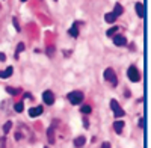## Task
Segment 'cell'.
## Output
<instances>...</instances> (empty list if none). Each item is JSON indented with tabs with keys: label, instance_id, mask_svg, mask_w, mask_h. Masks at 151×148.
Masks as SVG:
<instances>
[{
	"label": "cell",
	"instance_id": "cell-4",
	"mask_svg": "<svg viewBox=\"0 0 151 148\" xmlns=\"http://www.w3.org/2000/svg\"><path fill=\"white\" fill-rule=\"evenodd\" d=\"M110 107H112V110H113V115H115L116 118H121V116L125 115L124 110H122V107L118 104L116 100H112V101H110Z\"/></svg>",
	"mask_w": 151,
	"mask_h": 148
},
{
	"label": "cell",
	"instance_id": "cell-21",
	"mask_svg": "<svg viewBox=\"0 0 151 148\" xmlns=\"http://www.w3.org/2000/svg\"><path fill=\"white\" fill-rule=\"evenodd\" d=\"M82 114H91V106H83L82 107Z\"/></svg>",
	"mask_w": 151,
	"mask_h": 148
},
{
	"label": "cell",
	"instance_id": "cell-9",
	"mask_svg": "<svg viewBox=\"0 0 151 148\" xmlns=\"http://www.w3.org/2000/svg\"><path fill=\"white\" fill-rule=\"evenodd\" d=\"M47 139H48V144H55V126H52L47 130Z\"/></svg>",
	"mask_w": 151,
	"mask_h": 148
},
{
	"label": "cell",
	"instance_id": "cell-15",
	"mask_svg": "<svg viewBox=\"0 0 151 148\" xmlns=\"http://www.w3.org/2000/svg\"><path fill=\"white\" fill-rule=\"evenodd\" d=\"M122 12H124V8H122L119 3H116V5H115V9H113V14H115L116 17H119Z\"/></svg>",
	"mask_w": 151,
	"mask_h": 148
},
{
	"label": "cell",
	"instance_id": "cell-23",
	"mask_svg": "<svg viewBox=\"0 0 151 148\" xmlns=\"http://www.w3.org/2000/svg\"><path fill=\"white\" fill-rule=\"evenodd\" d=\"M101 148H110V144L109 142H103L101 144Z\"/></svg>",
	"mask_w": 151,
	"mask_h": 148
},
{
	"label": "cell",
	"instance_id": "cell-6",
	"mask_svg": "<svg viewBox=\"0 0 151 148\" xmlns=\"http://www.w3.org/2000/svg\"><path fill=\"white\" fill-rule=\"evenodd\" d=\"M113 44L121 47V45H127V40L124 35H113Z\"/></svg>",
	"mask_w": 151,
	"mask_h": 148
},
{
	"label": "cell",
	"instance_id": "cell-11",
	"mask_svg": "<svg viewBox=\"0 0 151 148\" xmlns=\"http://www.w3.org/2000/svg\"><path fill=\"white\" fill-rule=\"evenodd\" d=\"M77 26H79V23H74L73 26L70 27V30H68V33H70L71 36H74V38H77V36H79V29H77Z\"/></svg>",
	"mask_w": 151,
	"mask_h": 148
},
{
	"label": "cell",
	"instance_id": "cell-24",
	"mask_svg": "<svg viewBox=\"0 0 151 148\" xmlns=\"http://www.w3.org/2000/svg\"><path fill=\"white\" fill-rule=\"evenodd\" d=\"M0 60H2V62H3V60H6V56H5V53H2V52H0Z\"/></svg>",
	"mask_w": 151,
	"mask_h": 148
},
{
	"label": "cell",
	"instance_id": "cell-5",
	"mask_svg": "<svg viewBox=\"0 0 151 148\" xmlns=\"http://www.w3.org/2000/svg\"><path fill=\"white\" fill-rule=\"evenodd\" d=\"M42 100H44L45 104L52 106V104L55 103V95H53V92H52V91H45V92L42 94Z\"/></svg>",
	"mask_w": 151,
	"mask_h": 148
},
{
	"label": "cell",
	"instance_id": "cell-25",
	"mask_svg": "<svg viewBox=\"0 0 151 148\" xmlns=\"http://www.w3.org/2000/svg\"><path fill=\"white\" fill-rule=\"evenodd\" d=\"M83 126H85V129L89 127V126H88V121H86V119H83Z\"/></svg>",
	"mask_w": 151,
	"mask_h": 148
},
{
	"label": "cell",
	"instance_id": "cell-19",
	"mask_svg": "<svg viewBox=\"0 0 151 148\" xmlns=\"http://www.w3.org/2000/svg\"><path fill=\"white\" fill-rule=\"evenodd\" d=\"M118 29H119V27H112V29H109V30H107V36H113V35L118 32Z\"/></svg>",
	"mask_w": 151,
	"mask_h": 148
},
{
	"label": "cell",
	"instance_id": "cell-16",
	"mask_svg": "<svg viewBox=\"0 0 151 148\" xmlns=\"http://www.w3.org/2000/svg\"><path fill=\"white\" fill-rule=\"evenodd\" d=\"M14 109H15V112H23V109H24V104H23L21 101H18V103H15Z\"/></svg>",
	"mask_w": 151,
	"mask_h": 148
},
{
	"label": "cell",
	"instance_id": "cell-13",
	"mask_svg": "<svg viewBox=\"0 0 151 148\" xmlns=\"http://www.w3.org/2000/svg\"><path fill=\"white\" fill-rule=\"evenodd\" d=\"M134 9H136V14H137V17H144L145 14H144V5L142 3H136L134 5Z\"/></svg>",
	"mask_w": 151,
	"mask_h": 148
},
{
	"label": "cell",
	"instance_id": "cell-1",
	"mask_svg": "<svg viewBox=\"0 0 151 148\" xmlns=\"http://www.w3.org/2000/svg\"><path fill=\"white\" fill-rule=\"evenodd\" d=\"M104 79H106V82H109L112 86H116V85H118V77H116L115 71H113L112 68H106V70H104Z\"/></svg>",
	"mask_w": 151,
	"mask_h": 148
},
{
	"label": "cell",
	"instance_id": "cell-26",
	"mask_svg": "<svg viewBox=\"0 0 151 148\" xmlns=\"http://www.w3.org/2000/svg\"><path fill=\"white\" fill-rule=\"evenodd\" d=\"M21 2H27V0H21Z\"/></svg>",
	"mask_w": 151,
	"mask_h": 148
},
{
	"label": "cell",
	"instance_id": "cell-3",
	"mask_svg": "<svg viewBox=\"0 0 151 148\" xmlns=\"http://www.w3.org/2000/svg\"><path fill=\"white\" fill-rule=\"evenodd\" d=\"M127 76L132 82H139L141 80V74H139V70H137L134 65H132L129 70H127Z\"/></svg>",
	"mask_w": 151,
	"mask_h": 148
},
{
	"label": "cell",
	"instance_id": "cell-27",
	"mask_svg": "<svg viewBox=\"0 0 151 148\" xmlns=\"http://www.w3.org/2000/svg\"><path fill=\"white\" fill-rule=\"evenodd\" d=\"M55 2H58V0H55Z\"/></svg>",
	"mask_w": 151,
	"mask_h": 148
},
{
	"label": "cell",
	"instance_id": "cell-18",
	"mask_svg": "<svg viewBox=\"0 0 151 148\" xmlns=\"http://www.w3.org/2000/svg\"><path fill=\"white\" fill-rule=\"evenodd\" d=\"M11 129H12V122H11V121H8L6 124L3 126V131H5V133H8V131H9Z\"/></svg>",
	"mask_w": 151,
	"mask_h": 148
},
{
	"label": "cell",
	"instance_id": "cell-14",
	"mask_svg": "<svg viewBox=\"0 0 151 148\" xmlns=\"http://www.w3.org/2000/svg\"><path fill=\"white\" fill-rule=\"evenodd\" d=\"M85 142H86V138H85V136H79V138H76V139H74V145L77 147V148L83 147Z\"/></svg>",
	"mask_w": 151,
	"mask_h": 148
},
{
	"label": "cell",
	"instance_id": "cell-12",
	"mask_svg": "<svg viewBox=\"0 0 151 148\" xmlns=\"http://www.w3.org/2000/svg\"><path fill=\"white\" fill-rule=\"evenodd\" d=\"M116 15L113 14V12H107V14L104 15V20H106V23H115L116 21Z\"/></svg>",
	"mask_w": 151,
	"mask_h": 148
},
{
	"label": "cell",
	"instance_id": "cell-20",
	"mask_svg": "<svg viewBox=\"0 0 151 148\" xmlns=\"http://www.w3.org/2000/svg\"><path fill=\"white\" fill-rule=\"evenodd\" d=\"M12 23H14V26H15L17 32H20L21 29H20V24H18V20H17V17H14V18H12Z\"/></svg>",
	"mask_w": 151,
	"mask_h": 148
},
{
	"label": "cell",
	"instance_id": "cell-10",
	"mask_svg": "<svg viewBox=\"0 0 151 148\" xmlns=\"http://www.w3.org/2000/svg\"><path fill=\"white\" fill-rule=\"evenodd\" d=\"M12 73H14V68H12V67H8L5 71H0V79H8V77H11Z\"/></svg>",
	"mask_w": 151,
	"mask_h": 148
},
{
	"label": "cell",
	"instance_id": "cell-17",
	"mask_svg": "<svg viewBox=\"0 0 151 148\" xmlns=\"http://www.w3.org/2000/svg\"><path fill=\"white\" fill-rule=\"evenodd\" d=\"M23 50H24V44H23V42H20V44L17 45V53H15V57H18V55H20Z\"/></svg>",
	"mask_w": 151,
	"mask_h": 148
},
{
	"label": "cell",
	"instance_id": "cell-7",
	"mask_svg": "<svg viewBox=\"0 0 151 148\" xmlns=\"http://www.w3.org/2000/svg\"><path fill=\"white\" fill-rule=\"evenodd\" d=\"M41 114H42V107L41 106H36V107L29 109V116L30 118H36V116H40Z\"/></svg>",
	"mask_w": 151,
	"mask_h": 148
},
{
	"label": "cell",
	"instance_id": "cell-8",
	"mask_svg": "<svg viewBox=\"0 0 151 148\" xmlns=\"http://www.w3.org/2000/svg\"><path fill=\"white\" fill-rule=\"evenodd\" d=\"M124 122L122 121H115L113 122V130H115V133H118V134H121L122 133V130H124Z\"/></svg>",
	"mask_w": 151,
	"mask_h": 148
},
{
	"label": "cell",
	"instance_id": "cell-2",
	"mask_svg": "<svg viewBox=\"0 0 151 148\" xmlns=\"http://www.w3.org/2000/svg\"><path fill=\"white\" fill-rule=\"evenodd\" d=\"M68 101L71 104H79L80 101H83V92L82 91H73L68 94Z\"/></svg>",
	"mask_w": 151,
	"mask_h": 148
},
{
	"label": "cell",
	"instance_id": "cell-22",
	"mask_svg": "<svg viewBox=\"0 0 151 148\" xmlns=\"http://www.w3.org/2000/svg\"><path fill=\"white\" fill-rule=\"evenodd\" d=\"M6 91H8V94H12V95H15L18 91H15L14 88H11V86H8V88H6Z\"/></svg>",
	"mask_w": 151,
	"mask_h": 148
}]
</instances>
